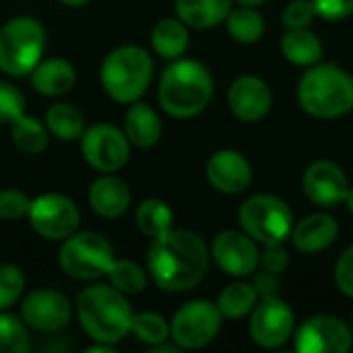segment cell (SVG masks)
Instances as JSON below:
<instances>
[{"label":"cell","mask_w":353,"mask_h":353,"mask_svg":"<svg viewBox=\"0 0 353 353\" xmlns=\"http://www.w3.org/2000/svg\"><path fill=\"white\" fill-rule=\"evenodd\" d=\"M211 250L205 240L190 230H170L153 238L147 250V271L163 292H188L196 288L209 271Z\"/></svg>","instance_id":"obj_1"},{"label":"cell","mask_w":353,"mask_h":353,"mask_svg":"<svg viewBox=\"0 0 353 353\" xmlns=\"http://www.w3.org/2000/svg\"><path fill=\"white\" fill-rule=\"evenodd\" d=\"M132 308L114 285H89L77 298V316L89 339L116 345L130 333Z\"/></svg>","instance_id":"obj_2"},{"label":"cell","mask_w":353,"mask_h":353,"mask_svg":"<svg viewBox=\"0 0 353 353\" xmlns=\"http://www.w3.org/2000/svg\"><path fill=\"white\" fill-rule=\"evenodd\" d=\"M213 77L209 68L196 60L176 58L159 79V105L174 118L199 116L213 97Z\"/></svg>","instance_id":"obj_3"},{"label":"cell","mask_w":353,"mask_h":353,"mask_svg":"<svg viewBox=\"0 0 353 353\" xmlns=\"http://www.w3.org/2000/svg\"><path fill=\"white\" fill-rule=\"evenodd\" d=\"M298 103L312 118L333 120L353 110V77L337 64H314L298 83Z\"/></svg>","instance_id":"obj_4"},{"label":"cell","mask_w":353,"mask_h":353,"mask_svg":"<svg viewBox=\"0 0 353 353\" xmlns=\"http://www.w3.org/2000/svg\"><path fill=\"white\" fill-rule=\"evenodd\" d=\"M99 79L114 101L134 103L153 79V58L141 46H120L103 58Z\"/></svg>","instance_id":"obj_5"},{"label":"cell","mask_w":353,"mask_h":353,"mask_svg":"<svg viewBox=\"0 0 353 353\" xmlns=\"http://www.w3.org/2000/svg\"><path fill=\"white\" fill-rule=\"evenodd\" d=\"M48 35L33 17H14L0 27V70L8 77H27L41 62Z\"/></svg>","instance_id":"obj_6"},{"label":"cell","mask_w":353,"mask_h":353,"mask_svg":"<svg viewBox=\"0 0 353 353\" xmlns=\"http://www.w3.org/2000/svg\"><path fill=\"white\" fill-rule=\"evenodd\" d=\"M116 261L112 244L97 232H74L58 250V265L64 275L79 281H93L108 275Z\"/></svg>","instance_id":"obj_7"},{"label":"cell","mask_w":353,"mask_h":353,"mask_svg":"<svg viewBox=\"0 0 353 353\" xmlns=\"http://www.w3.org/2000/svg\"><path fill=\"white\" fill-rule=\"evenodd\" d=\"M242 232L259 244L285 242L294 230V213L290 205L275 194H254L246 199L238 213Z\"/></svg>","instance_id":"obj_8"},{"label":"cell","mask_w":353,"mask_h":353,"mask_svg":"<svg viewBox=\"0 0 353 353\" xmlns=\"http://www.w3.org/2000/svg\"><path fill=\"white\" fill-rule=\"evenodd\" d=\"M221 319L215 302L192 300L184 304L170 323V337L180 350H201L221 331Z\"/></svg>","instance_id":"obj_9"},{"label":"cell","mask_w":353,"mask_h":353,"mask_svg":"<svg viewBox=\"0 0 353 353\" xmlns=\"http://www.w3.org/2000/svg\"><path fill=\"white\" fill-rule=\"evenodd\" d=\"M27 219L33 232L43 240L62 242L79 230L81 213L68 196L48 192L31 201Z\"/></svg>","instance_id":"obj_10"},{"label":"cell","mask_w":353,"mask_h":353,"mask_svg":"<svg viewBox=\"0 0 353 353\" xmlns=\"http://www.w3.org/2000/svg\"><path fill=\"white\" fill-rule=\"evenodd\" d=\"M296 331V316L288 302L279 296L261 298L250 312L248 333L250 339L265 350H277L285 345Z\"/></svg>","instance_id":"obj_11"},{"label":"cell","mask_w":353,"mask_h":353,"mask_svg":"<svg viewBox=\"0 0 353 353\" xmlns=\"http://www.w3.org/2000/svg\"><path fill=\"white\" fill-rule=\"evenodd\" d=\"M81 151L91 168L112 174L128 163L130 141L124 130L112 124H95L91 128H85L81 137Z\"/></svg>","instance_id":"obj_12"},{"label":"cell","mask_w":353,"mask_h":353,"mask_svg":"<svg viewBox=\"0 0 353 353\" xmlns=\"http://www.w3.org/2000/svg\"><path fill=\"white\" fill-rule=\"evenodd\" d=\"M294 347L300 353H347L353 347V331L333 314H316L294 331Z\"/></svg>","instance_id":"obj_13"},{"label":"cell","mask_w":353,"mask_h":353,"mask_svg":"<svg viewBox=\"0 0 353 353\" xmlns=\"http://www.w3.org/2000/svg\"><path fill=\"white\" fill-rule=\"evenodd\" d=\"M211 256L221 271L236 279L252 277V273L261 267L259 242L250 238L246 232L238 230L219 232L213 238Z\"/></svg>","instance_id":"obj_14"},{"label":"cell","mask_w":353,"mask_h":353,"mask_svg":"<svg viewBox=\"0 0 353 353\" xmlns=\"http://www.w3.org/2000/svg\"><path fill=\"white\" fill-rule=\"evenodd\" d=\"M21 319L33 331L58 333L70 323L72 308L56 290H33L21 304Z\"/></svg>","instance_id":"obj_15"},{"label":"cell","mask_w":353,"mask_h":353,"mask_svg":"<svg viewBox=\"0 0 353 353\" xmlns=\"http://www.w3.org/2000/svg\"><path fill=\"white\" fill-rule=\"evenodd\" d=\"M302 190L310 203L331 209L345 203L350 192V180L341 165L329 159H319L310 163L302 176Z\"/></svg>","instance_id":"obj_16"},{"label":"cell","mask_w":353,"mask_h":353,"mask_svg":"<svg viewBox=\"0 0 353 353\" xmlns=\"http://www.w3.org/2000/svg\"><path fill=\"white\" fill-rule=\"evenodd\" d=\"M228 105L238 120L259 122L269 114L273 93L261 77L242 74L228 89Z\"/></svg>","instance_id":"obj_17"},{"label":"cell","mask_w":353,"mask_h":353,"mask_svg":"<svg viewBox=\"0 0 353 353\" xmlns=\"http://www.w3.org/2000/svg\"><path fill=\"white\" fill-rule=\"evenodd\" d=\"M205 174L209 184L223 194L244 192L252 182V165L236 149L215 151L207 161Z\"/></svg>","instance_id":"obj_18"},{"label":"cell","mask_w":353,"mask_h":353,"mask_svg":"<svg viewBox=\"0 0 353 353\" xmlns=\"http://www.w3.org/2000/svg\"><path fill=\"white\" fill-rule=\"evenodd\" d=\"M339 236V223L327 213H312L302 221L294 223L292 244L304 254H314L327 250Z\"/></svg>","instance_id":"obj_19"},{"label":"cell","mask_w":353,"mask_h":353,"mask_svg":"<svg viewBox=\"0 0 353 353\" xmlns=\"http://www.w3.org/2000/svg\"><path fill=\"white\" fill-rule=\"evenodd\" d=\"M130 188L128 184L112 174H105L97 180H93L89 188V205L91 209L105 217V219H116L124 215L130 207Z\"/></svg>","instance_id":"obj_20"},{"label":"cell","mask_w":353,"mask_h":353,"mask_svg":"<svg viewBox=\"0 0 353 353\" xmlns=\"http://www.w3.org/2000/svg\"><path fill=\"white\" fill-rule=\"evenodd\" d=\"M77 83L74 66L64 58H48L41 60L31 72V85L39 95L60 97L68 93Z\"/></svg>","instance_id":"obj_21"},{"label":"cell","mask_w":353,"mask_h":353,"mask_svg":"<svg viewBox=\"0 0 353 353\" xmlns=\"http://www.w3.org/2000/svg\"><path fill=\"white\" fill-rule=\"evenodd\" d=\"M234 0H174L176 17L192 29H211L225 23Z\"/></svg>","instance_id":"obj_22"},{"label":"cell","mask_w":353,"mask_h":353,"mask_svg":"<svg viewBox=\"0 0 353 353\" xmlns=\"http://www.w3.org/2000/svg\"><path fill=\"white\" fill-rule=\"evenodd\" d=\"M161 130V120L153 108L141 101H134L128 108L124 116V134L128 137L130 145L139 149H149L159 143Z\"/></svg>","instance_id":"obj_23"},{"label":"cell","mask_w":353,"mask_h":353,"mask_svg":"<svg viewBox=\"0 0 353 353\" xmlns=\"http://www.w3.org/2000/svg\"><path fill=\"white\" fill-rule=\"evenodd\" d=\"M323 41L310 27L306 29H288L281 37V54L288 62L296 66H314L323 58Z\"/></svg>","instance_id":"obj_24"},{"label":"cell","mask_w":353,"mask_h":353,"mask_svg":"<svg viewBox=\"0 0 353 353\" xmlns=\"http://www.w3.org/2000/svg\"><path fill=\"white\" fill-rule=\"evenodd\" d=\"M151 46L165 60L182 58L190 46L188 25L180 19H161L151 31Z\"/></svg>","instance_id":"obj_25"},{"label":"cell","mask_w":353,"mask_h":353,"mask_svg":"<svg viewBox=\"0 0 353 353\" xmlns=\"http://www.w3.org/2000/svg\"><path fill=\"white\" fill-rule=\"evenodd\" d=\"M259 294L254 290L252 283H246V281H236V283H230L217 298V308L219 312L223 314V319H244L248 316L254 306L259 304Z\"/></svg>","instance_id":"obj_26"},{"label":"cell","mask_w":353,"mask_h":353,"mask_svg":"<svg viewBox=\"0 0 353 353\" xmlns=\"http://www.w3.org/2000/svg\"><path fill=\"white\" fill-rule=\"evenodd\" d=\"M225 27L232 39L246 46L256 43L265 35V19L254 6H242V4L238 8L232 6L225 19Z\"/></svg>","instance_id":"obj_27"},{"label":"cell","mask_w":353,"mask_h":353,"mask_svg":"<svg viewBox=\"0 0 353 353\" xmlns=\"http://www.w3.org/2000/svg\"><path fill=\"white\" fill-rule=\"evenodd\" d=\"M46 126L56 139L70 143V141H77L83 137L85 118L70 103H54L46 112Z\"/></svg>","instance_id":"obj_28"},{"label":"cell","mask_w":353,"mask_h":353,"mask_svg":"<svg viewBox=\"0 0 353 353\" xmlns=\"http://www.w3.org/2000/svg\"><path fill=\"white\" fill-rule=\"evenodd\" d=\"M10 139L21 153L37 155L48 147V126L33 116L21 114L10 124Z\"/></svg>","instance_id":"obj_29"},{"label":"cell","mask_w":353,"mask_h":353,"mask_svg":"<svg viewBox=\"0 0 353 353\" xmlns=\"http://www.w3.org/2000/svg\"><path fill=\"white\" fill-rule=\"evenodd\" d=\"M134 219H137V228L145 236L157 238V236H161V234L172 230V225H174V211L161 199H147V201H143L139 205Z\"/></svg>","instance_id":"obj_30"},{"label":"cell","mask_w":353,"mask_h":353,"mask_svg":"<svg viewBox=\"0 0 353 353\" xmlns=\"http://www.w3.org/2000/svg\"><path fill=\"white\" fill-rule=\"evenodd\" d=\"M105 277L110 279V285H114L124 296L141 294L147 288V273L143 271V267H139L132 261H118L116 259Z\"/></svg>","instance_id":"obj_31"},{"label":"cell","mask_w":353,"mask_h":353,"mask_svg":"<svg viewBox=\"0 0 353 353\" xmlns=\"http://www.w3.org/2000/svg\"><path fill=\"white\" fill-rule=\"evenodd\" d=\"M130 333L147 343V345H159L163 341L170 339V323L155 312H139L132 314V325H130Z\"/></svg>","instance_id":"obj_32"},{"label":"cell","mask_w":353,"mask_h":353,"mask_svg":"<svg viewBox=\"0 0 353 353\" xmlns=\"http://www.w3.org/2000/svg\"><path fill=\"white\" fill-rule=\"evenodd\" d=\"M29 352V335L25 325L0 310V353Z\"/></svg>","instance_id":"obj_33"},{"label":"cell","mask_w":353,"mask_h":353,"mask_svg":"<svg viewBox=\"0 0 353 353\" xmlns=\"http://www.w3.org/2000/svg\"><path fill=\"white\" fill-rule=\"evenodd\" d=\"M25 290V275L14 265L0 267V310L10 308Z\"/></svg>","instance_id":"obj_34"},{"label":"cell","mask_w":353,"mask_h":353,"mask_svg":"<svg viewBox=\"0 0 353 353\" xmlns=\"http://www.w3.org/2000/svg\"><path fill=\"white\" fill-rule=\"evenodd\" d=\"M31 207V199L19 188H4L0 190V219L14 221L27 217Z\"/></svg>","instance_id":"obj_35"},{"label":"cell","mask_w":353,"mask_h":353,"mask_svg":"<svg viewBox=\"0 0 353 353\" xmlns=\"http://www.w3.org/2000/svg\"><path fill=\"white\" fill-rule=\"evenodd\" d=\"M21 114H25L23 93L14 85L0 81V124H12Z\"/></svg>","instance_id":"obj_36"},{"label":"cell","mask_w":353,"mask_h":353,"mask_svg":"<svg viewBox=\"0 0 353 353\" xmlns=\"http://www.w3.org/2000/svg\"><path fill=\"white\" fill-rule=\"evenodd\" d=\"M316 6L312 0H294L283 8L281 21L285 29H306L316 19Z\"/></svg>","instance_id":"obj_37"},{"label":"cell","mask_w":353,"mask_h":353,"mask_svg":"<svg viewBox=\"0 0 353 353\" xmlns=\"http://www.w3.org/2000/svg\"><path fill=\"white\" fill-rule=\"evenodd\" d=\"M335 283L343 296L353 300V244L341 252L335 263Z\"/></svg>","instance_id":"obj_38"},{"label":"cell","mask_w":353,"mask_h":353,"mask_svg":"<svg viewBox=\"0 0 353 353\" xmlns=\"http://www.w3.org/2000/svg\"><path fill=\"white\" fill-rule=\"evenodd\" d=\"M285 242H275V244H267L261 252V267L271 271V273H277L281 275L288 265H290V254L283 246Z\"/></svg>","instance_id":"obj_39"},{"label":"cell","mask_w":353,"mask_h":353,"mask_svg":"<svg viewBox=\"0 0 353 353\" xmlns=\"http://www.w3.org/2000/svg\"><path fill=\"white\" fill-rule=\"evenodd\" d=\"M316 14L327 21H341L353 14V0H312Z\"/></svg>","instance_id":"obj_40"},{"label":"cell","mask_w":353,"mask_h":353,"mask_svg":"<svg viewBox=\"0 0 353 353\" xmlns=\"http://www.w3.org/2000/svg\"><path fill=\"white\" fill-rule=\"evenodd\" d=\"M252 285H254L259 298L277 296V294H279V275H277V273H271V271H267V269L254 271V273H252Z\"/></svg>","instance_id":"obj_41"},{"label":"cell","mask_w":353,"mask_h":353,"mask_svg":"<svg viewBox=\"0 0 353 353\" xmlns=\"http://www.w3.org/2000/svg\"><path fill=\"white\" fill-rule=\"evenodd\" d=\"M238 4H242V6H263L265 2H269V0H236Z\"/></svg>","instance_id":"obj_42"},{"label":"cell","mask_w":353,"mask_h":353,"mask_svg":"<svg viewBox=\"0 0 353 353\" xmlns=\"http://www.w3.org/2000/svg\"><path fill=\"white\" fill-rule=\"evenodd\" d=\"M64 6H70V8H79V6H83V4H87L89 0H60Z\"/></svg>","instance_id":"obj_43"},{"label":"cell","mask_w":353,"mask_h":353,"mask_svg":"<svg viewBox=\"0 0 353 353\" xmlns=\"http://www.w3.org/2000/svg\"><path fill=\"white\" fill-rule=\"evenodd\" d=\"M345 207H347V211L353 215V186H350V192H347V196H345V203H343Z\"/></svg>","instance_id":"obj_44"}]
</instances>
